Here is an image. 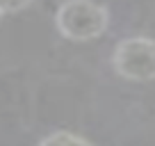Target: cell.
<instances>
[{"label":"cell","mask_w":155,"mask_h":146,"mask_svg":"<svg viewBox=\"0 0 155 146\" xmlns=\"http://www.w3.org/2000/svg\"><path fill=\"white\" fill-rule=\"evenodd\" d=\"M55 25L68 41H91L107 30L110 14L94 0H66L55 14Z\"/></svg>","instance_id":"6da1fadb"},{"label":"cell","mask_w":155,"mask_h":146,"mask_svg":"<svg viewBox=\"0 0 155 146\" xmlns=\"http://www.w3.org/2000/svg\"><path fill=\"white\" fill-rule=\"evenodd\" d=\"M114 71L132 82L155 80V39L150 37H128L119 41L112 53Z\"/></svg>","instance_id":"7a4b0ae2"},{"label":"cell","mask_w":155,"mask_h":146,"mask_svg":"<svg viewBox=\"0 0 155 146\" xmlns=\"http://www.w3.org/2000/svg\"><path fill=\"white\" fill-rule=\"evenodd\" d=\"M39 146H94L89 139L75 135V132H68V130H57L53 135H48Z\"/></svg>","instance_id":"3957f363"},{"label":"cell","mask_w":155,"mask_h":146,"mask_svg":"<svg viewBox=\"0 0 155 146\" xmlns=\"http://www.w3.org/2000/svg\"><path fill=\"white\" fill-rule=\"evenodd\" d=\"M34 0H0V14H16L32 5Z\"/></svg>","instance_id":"277c9868"},{"label":"cell","mask_w":155,"mask_h":146,"mask_svg":"<svg viewBox=\"0 0 155 146\" xmlns=\"http://www.w3.org/2000/svg\"><path fill=\"white\" fill-rule=\"evenodd\" d=\"M0 18H2V14H0Z\"/></svg>","instance_id":"5b68a950"}]
</instances>
